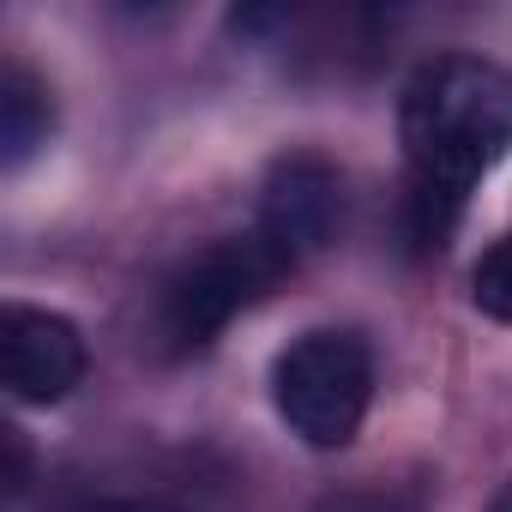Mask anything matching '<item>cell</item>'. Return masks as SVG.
Listing matches in <instances>:
<instances>
[{"instance_id": "1", "label": "cell", "mask_w": 512, "mask_h": 512, "mask_svg": "<svg viewBox=\"0 0 512 512\" xmlns=\"http://www.w3.org/2000/svg\"><path fill=\"white\" fill-rule=\"evenodd\" d=\"M404 223L416 253L446 247L470 193L512 151V73L488 55H428L398 97Z\"/></svg>"}, {"instance_id": "2", "label": "cell", "mask_w": 512, "mask_h": 512, "mask_svg": "<svg viewBox=\"0 0 512 512\" xmlns=\"http://www.w3.org/2000/svg\"><path fill=\"white\" fill-rule=\"evenodd\" d=\"M290 278H296V266L253 223L241 235L205 241L199 253H187V260L157 284V302H151L157 350L163 356H199V350H211L241 314H253Z\"/></svg>"}, {"instance_id": "3", "label": "cell", "mask_w": 512, "mask_h": 512, "mask_svg": "<svg viewBox=\"0 0 512 512\" xmlns=\"http://www.w3.org/2000/svg\"><path fill=\"white\" fill-rule=\"evenodd\" d=\"M272 410L278 422L314 446V452H344L368 410H374V386H380V362L362 326H308L302 338H290L272 356Z\"/></svg>"}, {"instance_id": "4", "label": "cell", "mask_w": 512, "mask_h": 512, "mask_svg": "<svg viewBox=\"0 0 512 512\" xmlns=\"http://www.w3.org/2000/svg\"><path fill=\"white\" fill-rule=\"evenodd\" d=\"M253 229H260L284 260L302 272L314 253H326L344 229V175L314 157V151H290L266 169L260 181V205H253Z\"/></svg>"}, {"instance_id": "5", "label": "cell", "mask_w": 512, "mask_h": 512, "mask_svg": "<svg viewBox=\"0 0 512 512\" xmlns=\"http://www.w3.org/2000/svg\"><path fill=\"white\" fill-rule=\"evenodd\" d=\"M0 362H7V392L25 410H49L67 404L85 374H91V350L85 332L37 302H7V320H0Z\"/></svg>"}, {"instance_id": "6", "label": "cell", "mask_w": 512, "mask_h": 512, "mask_svg": "<svg viewBox=\"0 0 512 512\" xmlns=\"http://www.w3.org/2000/svg\"><path fill=\"white\" fill-rule=\"evenodd\" d=\"M55 133V103H49V85L25 67V61H7L0 73V157H7V175H19Z\"/></svg>"}, {"instance_id": "7", "label": "cell", "mask_w": 512, "mask_h": 512, "mask_svg": "<svg viewBox=\"0 0 512 512\" xmlns=\"http://www.w3.org/2000/svg\"><path fill=\"white\" fill-rule=\"evenodd\" d=\"M470 308L500 320V326H512V229L494 235L482 247V260L470 266Z\"/></svg>"}, {"instance_id": "8", "label": "cell", "mask_w": 512, "mask_h": 512, "mask_svg": "<svg viewBox=\"0 0 512 512\" xmlns=\"http://www.w3.org/2000/svg\"><path fill=\"white\" fill-rule=\"evenodd\" d=\"M338 512H416V500H398V494H356V500H344Z\"/></svg>"}, {"instance_id": "9", "label": "cell", "mask_w": 512, "mask_h": 512, "mask_svg": "<svg viewBox=\"0 0 512 512\" xmlns=\"http://www.w3.org/2000/svg\"><path fill=\"white\" fill-rule=\"evenodd\" d=\"M79 512H175L163 500H97V506H79Z\"/></svg>"}, {"instance_id": "10", "label": "cell", "mask_w": 512, "mask_h": 512, "mask_svg": "<svg viewBox=\"0 0 512 512\" xmlns=\"http://www.w3.org/2000/svg\"><path fill=\"white\" fill-rule=\"evenodd\" d=\"M482 512H512V476H506V482H500V488H494V500H488V506H482Z\"/></svg>"}]
</instances>
